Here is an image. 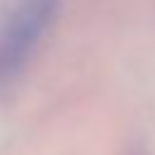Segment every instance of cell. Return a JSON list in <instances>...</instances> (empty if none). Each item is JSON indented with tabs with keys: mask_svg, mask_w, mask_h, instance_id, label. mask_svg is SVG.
Returning <instances> with one entry per match:
<instances>
[{
	"mask_svg": "<svg viewBox=\"0 0 155 155\" xmlns=\"http://www.w3.org/2000/svg\"><path fill=\"white\" fill-rule=\"evenodd\" d=\"M56 17V0H22L0 24V80L22 70Z\"/></svg>",
	"mask_w": 155,
	"mask_h": 155,
	"instance_id": "cell-1",
	"label": "cell"
}]
</instances>
